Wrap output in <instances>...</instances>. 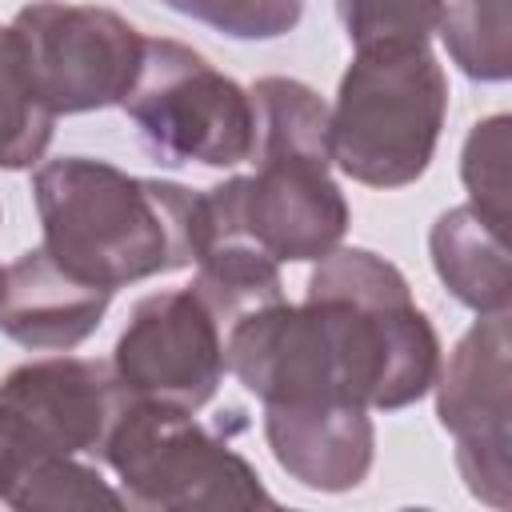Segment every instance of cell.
<instances>
[{"label":"cell","instance_id":"obj_1","mask_svg":"<svg viewBox=\"0 0 512 512\" xmlns=\"http://www.w3.org/2000/svg\"><path fill=\"white\" fill-rule=\"evenodd\" d=\"M224 368L268 404H416L440 340L396 264L368 248L316 260L304 304L272 300L224 328Z\"/></svg>","mask_w":512,"mask_h":512},{"label":"cell","instance_id":"obj_2","mask_svg":"<svg viewBox=\"0 0 512 512\" xmlns=\"http://www.w3.org/2000/svg\"><path fill=\"white\" fill-rule=\"evenodd\" d=\"M32 200L40 248L72 276L112 292L196 264L204 240V192L128 176L92 156L44 160L32 172Z\"/></svg>","mask_w":512,"mask_h":512},{"label":"cell","instance_id":"obj_3","mask_svg":"<svg viewBox=\"0 0 512 512\" xmlns=\"http://www.w3.org/2000/svg\"><path fill=\"white\" fill-rule=\"evenodd\" d=\"M248 96L256 172L204 192V236H240L276 264L320 260L348 232V200L332 180L328 104L292 76H260Z\"/></svg>","mask_w":512,"mask_h":512},{"label":"cell","instance_id":"obj_4","mask_svg":"<svg viewBox=\"0 0 512 512\" xmlns=\"http://www.w3.org/2000/svg\"><path fill=\"white\" fill-rule=\"evenodd\" d=\"M448 76L428 44L360 48L328 112L332 164L368 188H404L432 164Z\"/></svg>","mask_w":512,"mask_h":512},{"label":"cell","instance_id":"obj_5","mask_svg":"<svg viewBox=\"0 0 512 512\" xmlns=\"http://www.w3.org/2000/svg\"><path fill=\"white\" fill-rule=\"evenodd\" d=\"M104 464L120 476L124 508L192 512V508H272L260 472L228 436L204 428L196 412L132 400L124 404Z\"/></svg>","mask_w":512,"mask_h":512},{"label":"cell","instance_id":"obj_6","mask_svg":"<svg viewBox=\"0 0 512 512\" xmlns=\"http://www.w3.org/2000/svg\"><path fill=\"white\" fill-rule=\"evenodd\" d=\"M120 108L160 164L236 168L252 160L256 108L248 88L180 40L144 36V56Z\"/></svg>","mask_w":512,"mask_h":512},{"label":"cell","instance_id":"obj_7","mask_svg":"<svg viewBox=\"0 0 512 512\" xmlns=\"http://www.w3.org/2000/svg\"><path fill=\"white\" fill-rule=\"evenodd\" d=\"M128 404L112 364L48 356L0 380V496L4 484L48 456L104 460V444Z\"/></svg>","mask_w":512,"mask_h":512},{"label":"cell","instance_id":"obj_8","mask_svg":"<svg viewBox=\"0 0 512 512\" xmlns=\"http://www.w3.org/2000/svg\"><path fill=\"white\" fill-rule=\"evenodd\" d=\"M20 72L52 116L112 108L132 88L144 36L112 8L40 0L8 24Z\"/></svg>","mask_w":512,"mask_h":512},{"label":"cell","instance_id":"obj_9","mask_svg":"<svg viewBox=\"0 0 512 512\" xmlns=\"http://www.w3.org/2000/svg\"><path fill=\"white\" fill-rule=\"evenodd\" d=\"M436 416L456 440L468 492L492 508L512 504V364L508 312L480 316L436 368Z\"/></svg>","mask_w":512,"mask_h":512},{"label":"cell","instance_id":"obj_10","mask_svg":"<svg viewBox=\"0 0 512 512\" xmlns=\"http://www.w3.org/2000/svg\"><path fill=\"white\" fill-rule=\"evenodd\" d=\"M112 372L132 400L200 412L224 376V332L192 288L152 292L132 308Z\"/></svg>","mask_w":512,"mask_h":512},{"label":"cell","instance_id":"obj_11","mask_svg":"<svg viewBox=\"0 0 512 512\" xmlns=\"http://www.w3.org/2000/svg\"><path fill=\"white\" fill-rule=\"evenodd\" d=\"M264 436L276 464L312 492H352L364 484L376 432L360 404H268Z\"/></svg>","mask_w":512,"mask_h":512},{"label":"cell","instance_id":"obj_12","mask_svg":"<svg viewBox=\"0 0 512 512\" xmlns=\"http://www.w3.org/2000/svg\"><path fill=\"white\" fill-rule=\"evenodd\" d=\"M108 304L112 288L72 276L44 248H28L4 268L0 332L36 352H68L100 328Z\"/></svg>","mask_w":512,"mask_h":512},{"label":"cell","instance_id":"obj_13","mask_svg":"<svg viewBox=\"0 0 512 512\" xmlns=\"http://www.w3.org/2000/svg\"><path fill=\"white\" fill-rule=\"evenodd\" d=\"M508 228L480 216L472 204L448 208L428 232L432 268L440 284L476 316L508 312L512 272H508Z\"/></svg>","mask_w":512,"mask_h":512},{"label":"cell","instance_id":"obj_14","mask_svg":"<svg viewBox=\"0 0 512 512\" xmlns=\"http://www.w3.org/2000/svg\"><path fill=\"white\" fill-rule=\"evenodd\" d=\"M208 312L216 316L220 332L240 320L252 308H264L272 300H284V280L280 264L264 256L256 244L224 232H208L200 252H196V280L188 284Z\"/></svg>","mask_w":512,"mask_h":512},{"label":"cell","instance_id":"obj_15","mask_svg":"<svg viewBox=\"0 0 512 512\" xmlns=\"http://www.w3.org/2000/svg\"><path fill=\"white\" fill-rule=\"evenodd\" d=\"M436 32L468 80L500 84L512 76V0H452Z\"/></svg>","mask_w":512,"mask_h":512},{"label":"cell","instance_id":"obj_16","mask_svg":"<svg viewBox=\"0 0 512 512\" xmlns=\"http://www.w3.org/2000/svg\"><path fill=\"white\" fill-rule=\"evenodd\" d=\"M0 504L16 512H64V508H124V496L100 476L88 456H48L28 464L4 484Z\"/></svg>","mask_w":512,"mask_h":512},{"label":"cell","instance_id":"obj_17","mask_svg":"<svg viewBox=\"0 0 512 512\" xmlns=\"http://www.w3.org/2000/svg\"><path fill=\"white\" fill-rule=\"evenodd\" d=\"M52 124L56 116L32 96L20 72L12 32L0 28V168H32L52 144Z\"/></svg>","mask_w":512,"mask_h":512},{"label":"cell","instance_id":"obj_18","mask_svg":"<svg viewBox=\"0 0 512 512\" xmlns=\"http://www.w3.org/2000/svg\"><path fill=\"white\" fill-rule=\"evenodd\" d=\"M508 156H512V120L504 112L476 120L460 152V176L472 196V208L500 228H508V196H512Z\"/></svg>","mask_w":512,"mask_h":512},{"label":"cell","instance_id":"obj_19","mask_svg":"<svg viewBox=\"0 0 512 512\" xmlns=\"http://www.w3.org/2000/svg\"><path fill=\"white\" fill-rule=\"evenodd\" d=\"M336 12L352 48L360 52L388 44H428L444 0H336Z\"/></svg>","mask_w":512,"mask_h":512},{"label":"cell","instance_id":"obj_20","mask_svg":"<svg viewBox=\"0 0 512 512\" xmlns=\"http://www.w3.org/2000/svg\"><path fill=\"white\" fill-rule=\"evenodd\" d=\"M160 4L232 40H276L288 36L304 16V0H160Z\"/></svg>","mask_w":512,"mask_h":512},{"label":"cell","instance_id":"obj_21","mask_svg":"<svg viewBox=\"0 0 512 512\" xmlns=\"http://www.w3.org/2000/svg\"><path fill=\"white\" fill-rule=\"evenodd\" d=\"M0 300H4V268H0Z\"/></svg>","mask_w":512,"mask_h":512}]
</instances>
